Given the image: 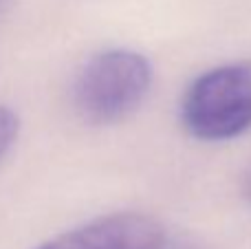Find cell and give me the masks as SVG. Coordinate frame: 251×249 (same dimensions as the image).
Returning a JSON list of instances; mask_svg holds the SVG:
<instances>
[{"label": "cell", "instance_id": "cell-5", "mask_svg": "<svg viewBox=\"0 0 251 249\" xmlns=\"http://www.w3.org/2000/svg\"><path fill=\"white\" fill-rule=\"evenodd\" d=\"M247 194L251 197V176H247Z\"/></svg>", "mask_w": 251, "mask_h": 249}, {"label": "cell", "instance_id": "cell-2", "mask_svg": "<svg viewBox=\"0 0 251 249\" xmlns=\"http://www.w3.org/2000/svg\"><path fill=\"white\" fill-rule=\"evenodd\" d=\"M181 122L201 141H227L251 130V62L199 75L183 95Z\"/></svg>", "mask_w": 251, "mask_h": 249}, {"label": "cell", "instance_id": "cell-3", "mask_svg": "<svg viewBox=\"0 0 251 249\" xmlns=\"http://www.w3.org/2000/svg\"><path fill=\"white\" fill-rule=\"evenodd\" d=\"M163 225L141 212L106 214L33 249H161Z\"/></svg>", "mask_w": 251, "mask_h": 249}, {"label": "cell", "instance_id": "cell-6", "mask_svg": "<svg viewBox=\"0 0 251 249\" xmlns=\"http://www.w3.org/2000/svg\"><path fill=\"white\" fill-rule=\"evenodd\" d=\"M7 4V0H0V11H2V7Z\"/></svg>", "mask_w": 251, "mask_h": 249}, {"label": "cell", "instance_id": "cell-4", "mask_svg": "<svg viewBox=\"0 0 251 249\" xmlns=\"http://www.w3.org/2000/svg\"><path fill=\"white\" fill-rule=\"evenodd\" d=\"M20 135V117L13 108L0 104V159L13 148Z\"/></svg>", "mask_w": 251, "mask_h": 249}, {"label": "cell", "instance_id": "cell-1", "mask_svg": "<svg viewBox=\"0 0 251 249\" xmlns=\"http://www.w3.org/2000/svg\"><path fill=\"white\" fill-rule=\"evenodd\" d=\"M152 86V64L130 49H106L82 66L73 86V104L88 124L122 122L139 108Z\"/></svg>", "mask_w": 251, "mask_h": 249}]
</instances>
